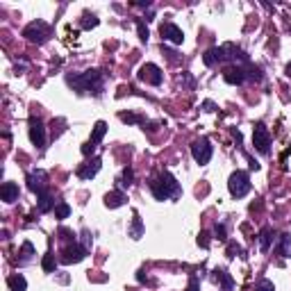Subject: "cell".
I'll use <instances>...</instances> for the list:
<instances>
[{
    "label": "cell",
    "instance_id": "1",
    "mask_svg": "<svg viewBox=\"0 0 291 291\" xmlns=\"http://www.w3.org/2000/svg\"><path fill=\"white\" fill-rule=\"evenodd\" d=\"M202 61H205V66H214V64H223V61H232L234 66H244V64H248V55L234 44H223L218 48H209L202 55Z\"/></svg>",
    "mask_w": 291,
    "mask_h": 291
},
{
    "label": "cell",
    "instance_id": "2",
    "mask_svg": "<svg viewBox=\"0 0 291 291\" xmlns=\"http://www.w3.org/2000/svg\"><path fill=\"white\" fill-rule=\"evenodd\" d=\"M66 82L73 87L77 93H96L100 96L103 93V87H105V75L96 68H89L84 73H77V75H66Z\"/></svg>",
    "mask_w": 291,
    "mask_h": 291
},
{
    "label": "cell",
    "instance_id": "3",
    "mask_svg": "<svg viewBox=\"0 0 291 291\" xmlns=\"http://www.w3.org/2000/svg\"><path fill=\"white\" fill-rule=\"evenodd\" d=\"M150 191L155 196V200H168V198H180L182 187L175 180V175L168 171H162L157 178L150 180Z\"/></svg>",
    "mask_w": 291,
    "mask_h": 291
},
{
    "label": "cell",
    "instance_id": "4",
    "mask_svg": "<svg viewBox=\"0 0 291 291\" xmlns=\"http://www.w3.org/2000/svg\"><path fill=\"white\" fill-rule=\"evenodd\" d=\"M23 37L28 39V41H32V44L41 46L48 41V37H50V25L46 21H32L23 28Z\"/></svg>",
    "mask_w": 291,
    "mask_h": 291
},
{
    "label": "cell",
    "instance_id": "5",
    "mask_svg": "<svg viewBox=\"0 0 291 291\" xmlns=\"http://www.w3.org/2000/svg\"><path fill=\"white\" fill-rule=\"evenodd\" d=\"M228 189L234 198H244L250 191V175L246 171H234L228 180Z\"/></svg>",
    "mask_w": 291,
    "mask_h": 291
},
{
    "label": "cell",
    "instance_id": "6",
    "mask_svg": "<svg viewBox=\"0 0 291 291\" xmlns=\"http://www.w3.org/2000/svg\"><path fill=\"white\" fill-rule=\"evenodd\" d=\"M191 155H194L196 164H209V159H212V155H214V146H212V141H209L207 137H200V139H196L194 143H191Z\"/></svg>",
    "mask_w": 291,
    "mask_h": 291
},
{
    "label": "cell",
    "instance_id": "7",
    "mask_svg": "<svg viewBox=\"0 0 291 291\" xmlns=\"http://www.w3.org/2000/svg\"><path fill=\"white\" fill-rule=\"evenodd\" d=\"M253 146L257 153L261 155H269L271 153V132L269 127L264 125V123H255L253 127Z\"/></svg>",
    "mask_w": 291,
    "mask_h": 291
},
{
    "label": "cell",
    "instance_id": "8",
    "mask_svg": "<svg viewBox=\"0 0 291 291\" xmlns=\"http://www.w3.org/2000/svg\"><path fill=\"white\" fill-rule=\"evenodd\" d=\"M137 77H139L141 82H148V84H153V87H159L162 80H164V73H162V68L157 66V64H143V66L139 68Z\"/></svg>",
    "mask_w": 291,
    "mask_h": 291
},
{
    "label": "cell",
    "instance_id": "9",
    "mask_svg": "<svg viewBox=\"0 0 291 291\" xmlns=\"http://www.w3.org/2000/svg\"><path fill=\"white\" fill-rule=\"evenodd\" d=\"M28 189L34 191L37 196L44 194V191H48V173L41 171V168L30 171V173H28Z\"/></svg>",
    "mask_w": 291,
    "mask_h": 291
},
{
    "label": "cell",
    "instance_id": "10",
    "mask_svg": "<svg viewBox=\"0 0 291 291\" xmlns=\"http://www.w3.org/2000/svg\"><path fill=\"white\" fill-rule=\"evenodd\" d=\"M159 34H162V41H168L173 46H180L184 41V32L180 30L175 23H162L159 25Z\"/></svg>",
    "mask_w": 291,
    "mask_h": 291
},
{
    "label": "cell",
    "instance_id": "11",
    "mask_svg": "<svg viewBox=\"0 0 291 291\" xmlns=\"http://www.w3.org/2000/svg\"><path fill=\"white\" fill-rule=\"evenodd\" d=\"M84 257H87V248L73 241L71 246H66L64 250H61L60 261H61V264H77V261H82Z\"/></svg>",
    "mask_w": 291,
    "mask_h": 291
},
{
    "label": "cell",
    "instance_id": "12",
    "mask_svg": "<svg viewBox=\"0 0 291 291\" xmlns=\"http://www.w3.org/2000/svg\"><path fill=\"white\" fill-rule=\"evenodd\" d=\"M30 141L37 146V148H44L46 146V127L41 123V119L32 116L30 119Z\"/></svg>",
    "mask_w": 291,
    "mask_h": 291
},
{
    "label": "cell",
    "instance_id": "13",
    "mask_svg": "<svg viewBox=\"0 0 291 291\" xmlns=\"http://www.w3.org/2000/svg\"><path fill=\"white\" fill-rule=\"evenodd\" d=\"M223 80H225L228 84H232V87H239V84H244V82H246V73H244V66H234V64L225 66Z\"/></svg>",
    "mask_w": 291,
    "mask_h": 291
},
{
    "label": "cell",
    "instance_id": "14",
    "mask_svg": "<svg viewBox=\"0 0 291 291\" xmlns=\"http://www.w3.org/2000/svg\"><path fill=\"white\" fill-rule=\"evenodd\" d=\"M100 164H103V162H100L98 157L96 159H91V162H87V164H80L77 166V178L80 180H91L98 171H100Z\"/></svg>",
    "mask_w": 291,
    "mask_h": 291
},
{
    "label": "cell",
    "instance_id": "15",
    "mask_svg": "<svg viewBox=\"0 0 291 291\" xmlns=\"http://www.w3.org/2000/svg\"><path fill=\"white\" fill-rule=\"evenodd\" d=\"M125 202H127V196L121 189H114V191H109V194L105 196V207H109V209H119Z\"/></svg>",
    "mask_w": 291,
    "mask_h": 291
},
{
    "label": "cell",
    "instance_id": "16",
    "mask_svg": "<svg viewBox=\"0 0 291 291\" xmlns=\"http://www.w3.org/2000/svg\"><path fill=\"white\" fill-rule=\"evenodd\" d=\"M214 282L221 284V289L223 291H232L234 289V280H232V276L228 273V269H214Z\"/></svg>",
    "mask_w": 291,
    "mask_h": 291
},
{
    "label": "cell",
    "instance_id": "17",
    "mask_svg": "<svg viewBox=\"0 0 291 291\" xmlns=\"http://www.w3.org/2000/svg\"><path fill=\"white\" fill-rule=\"evenodd\" d=\"M0 198L5 202H16L18 200V184H16V182H2V187H0Z\"/></svg>",
    "mask_w": 291,
    "mask_h": 291
},
{
    "label": "cell",
    "instance_id": "18",
    "mask_svg": "<svg viewBox=\"0 0 291 291\" xmlns=\"http://www.w3.org/2000/svg\"><path fill=\"white\" fill-rule=\"evenodd\" d=\"M37 198H39V200H37V209L41 212V214H46V212H50V209L57 207V205H55V198H52L50 191H44V194H39Z\"/></svg>",
    "mask_w": 291,
    "mask_h": 291
},
{
    "label": "cell",
    "instance_id": "19",
    "mask_svg": "<svg viewBox=\"0 0 291 291\" xmlns=\"http://www.w3.org/2000/svg\"><path fill=\"white\" fill-rule=\"evenodd\" d=\"M277 255L284 257V260H289L291 257V234L289 232L280 234V241H277Z\"/></svg>",
    "mask_w": 291,
    "mask_h": 291
},
{
    "label": "cell",
    "instance_id": "20",
    "mask_svg": "<svg viewBox=\"0 0 291 291\" xmlns=\"http://www.w3.org/2000/svg\"><path fill=\"white\" fill-rule=\"evenodd\" d=\"M127 234H130L132 239H141L143 237V221H141V216H139V212L132 214V225H130Z\"/></svg>",
    "mask_w": 291,
    "mask_h": 291
},
{
    "label": "cell",
    "instance_id": "21",
    "mask_svg": "<svg viewBox=\"0 0 291 291\" xmlns=\"http://www.w3.org/2000/svg\"><path fill=\"white\" fill-rule=\"evenodd\" d=\"M7 284L12 291H28V280L21 276V273H14V276L7 277Z\"/></svg>",
    "mask_w": 291,
    "mask_h": 291
},
{
    "label": "cell",
    "instance_id": "22",
    "mask_svg": "<svg viewBox=\"0 0 291 291\" xmlns=\"http://www.w3.org/2000/svg\"><path fill=\"white\" fill-rule=\"evenodd\" d=\"M244 73H246V80H253V82H261V77H264V73H261L260 66H255V64H244Z\"/></svg>",
    "mask_w": 291,
    "mask_h": 291
},
{
    "label": "cell",
    "instance_id": "23",
    "mask_svg": "<svg viewBox=\"0 0 291 291\" xmlns=\"http://www.w3.org/2000/svg\"><path fill=\"white\" fill-rule=\"evenodd\" d=\"M273 237H276V234H273V230H271L269 225H266V228H261V232H260V248L264 250V253L271 248V241H273Z\"/></svg>",
    "mask_w": 291,
    "mask_h": 291
},
{
    "label": "cell",
    "instance_id": "24",
    "mask_svg": "<svg viewBox=\"0 0 291 291\" xmlns=\"http://www.w3.org/2000/svg\"><path fill=\"white\" fill-rule=\"evenodd\" d=\"M105 135H107V123H105V121H98L96 125H93V132H91V139H89V141L100 143Z\"/></svg>",
    "mask_w": 291,
    "mask_h": 291
},
{
    "label": "cell",
    "instance_id": "25",
    "mask_svg": "<svg viewBox=\"0 0 291 291\" xmlns=\"http://www.w3.org/2000/svg\"><path fill=\"white\" fill-rule=\"evenodd\" d=\"M18 255H21V257H18V264H21V266H23V264H28V261L32 260V255H34V246H32L30 241H23L21 253H18Z\"/></svg>",
    "mask_w": 291,
    "mask_h": 291
},
{
    "label": "cell",
    "instance_id": "26",
    "mask_svg": "<svg viewBox=\"0 0 291 291\" xmlns=\"http://www.w3.org/2000/svg\"><path fill=\"white\" fill-rule=\"evenodd\" d=\"M41 269H44L46 273H55V269H57V260H55V255L52 253L44 255V260H41Z\"/></svg>",
    "mask_w": 291,
    "mask_h": 291
},
{
    "label": "cell",
    "instance_id": "27",
    "mask_svg": "<svg viewBox=\"0 0 291 291\" xmlns=\"http://www.w3.org/2000/svg\"><path fill=\"white\" fill-rule=\"evenodd\" d=\"M119 119L123 121V123H127V125H135V123H143V116H139V114H130V112H121Z\"/></svg>",
    "mask_w": 291,
    "mask_h": 291
},
{
    "label": "cell",
    "instance_id": "28",
    "mask_svg": "<svg viewBox=\"0 0 291 291\" xmlns=\"http://www.w3.org/2000/svg\"><path fill=\"white\" fill-rule=\"evenodd\" d=\"M135 184V171L127 166V168H123V175H121V187H132Z\"/></svg>",
    "mask_w": 291,
    "mask_h": 291
},
{
    "label": "cell",
    "instance_id": "29",
    "mask_svg": "<svg viewBox=\"0 0 291 291\" xmlns=\"http://www.w3.org/2000/svg\"><path fill=\"white\" fill-rule=\"evenodd\" d=\"M228 257L234 260V257H244V248L237 244V241H228Z\"/></svg>",
    "mask_w": 291,
    "mask_h": 291
},
{
    "label": "cell",
    "instance_id": "30",
    "mask_svg": "<svg viewBox=\"0 0 291 291\" xmlns=\"http://www.w3.org/2000/svg\"><path fill=\"white\" fill-rule=\"evenodd\" d=\"M68 214H71V205L68 202H57V207H55V218H68Z\"/></svg>",
    "mask_w": 291,
    "mask_h": 291
},
{
    "label": "cell",
    "instance_id": "31",
    "mask_svg": "<svg viewBox=\"0 0 291 291\" xmlns=\"http://www.w3.org/2000/svg\"><path fill=\"white\" fill-rule=\"evenodd\" d=\"M80 25H82V30H91V28H96V25H98V18L93 14H84Z\"/></svg>",
    "mask_w": 291,
    "mask_h": 291
},
{
    "label": "cell",
    "instance_id": "32",
    "mask_svg": "<svg viewBox=\"0 0 291 291\" xmlns=\"http://www.w3.org/2000/svg\"><path fill=\"white\" fill-rule=\"evenodd\" d=\"M255 291H276V284L271 282V280H260V282L255 284Z\"/></svg>",
    "mask_w": 291,
    "mask_h": 291
},
{
    "label": "cell",
    "instance_id": "33",
    "mask_svg": "<svg viewBox=\"0 0 291 291\" xmlns=\"http://www.w3.org/2000/svg\"><path fill=\"white\" fill-rule=\"evenodd\" d=\"M137 30H139V39H141L143 44H146V41H148V28H146V23L141 21V18H139V21H137Z\"/></svg>",
    "mask_w": 291,
    "mask_h": 291
},
{
    "label": "cell",
    "instance_id": "34",
    "mask_svg": "<svg viewBox=\"0 0 291 291\" xmlns=\"http://www.w3.org/2000/svg\"><path fill=\"white\" fill-rule=\"evenodd\" d=\"M214 234H216V239H218V241H225V239H228L225 225H223V223H216V228H214Z\"/></svg>",
    "mask_w": 291,
    "mask_h": 291
},
{
    "label": "cell",
    "instance_id": "35",
    "mask_svg": "<svg viewBox=\"0 0 291 291\" xmlns=\"http://www.w3.org/2000/svg\"><path fill=\"white\" fill-rule=\"evenodd\" d=\"M198 246H200V248H209V232L202 230L200 234H198Z\"/></svg>",
    "mask_w": 291,
    "mask_h": 291
},
{
    "label": "cell",
    "instance_id": "36",
    "mask_svg": "<svg viewBox=\"0 0 291 291\" xmlns=\"http://www.w3.org/2000/svg\"><path fill=\"white\" fill-rule=\"evenodd\" d=\"M93 153H96V143H93V141H87V143L82 146V155L89 157V155H93Z\"/></svg>",
    "mask_w": 291,
    "mask_h": 291
},
{
    "label": "cell",
    "instance_id": "37",
    "mask_svg": "<svg viewBox=\"0 0 291 291\" xmlns=\"http://www.w3.org/2000/svg\"><path fill=\"white\" fill-rule=\"evenodd\" d=\"M187 291H200V280L196 276H191V280H189V287H187Z\"/></svg>",
    "mask_w": 291,
    "mask_h": 291
},
{
    "label": "cell",
    "instance_id": "38",
    "mask_svg": "<svg viewBox=\"0 0 291 291\" xmlns=\"http://www.w3.org/2000/svg\"><path fill=\"white\" fill-rule=\"evenodd\" d=\"M162 52H164V55H166V57H168V60H171V61H178V57H175V55H178V52L168 50V48H166L164 44H162Z\"/></svg>",
    "mask_w": 291,
    "mask_h": 291
},
{
    "label": "cell",
    "instance_id": "39",
    "mask_svg": "<svg viewBox=\"0 0 291 291\" xmlns=\"http://www.w3.org/2000/svg\"><path fill=\"white\" fill-rule=\"evenodd\" d=\"M180 82L182 84H187V87H194V77L189 73H182V77H180Z\"/></svg>",
    "mask_w": 291,
    "mask_h": 291
},
{
    "label": "cell",
    "instance_id": "40",
    "mask_svg": "<svg viewBox=\"0 0 291 291\" xmlns=\"http://www.w3.org/2000/svg\"><path fill=\"white\" fill-rule=\"evenodd\" d=\"M214 109H216V105L212 103V100H205V103H202V112H214Z\"/></svg>",
    "mask_w": 291,
    "mask_h": 291
},
{
    "label": "cell",
    "instance_id": "41",
    "mask_svg": "<svg viewBox=\"0 0 291 291\" xmlns=\"http://www.w3.org/2000/svg\"><path fill=\"white\" fill-rule=\"evenodd\" d=\"M287 75L291 77V64H287Z\"/></svg>",
    "mask_w": 291,
    "mask_h": 291
}]
</instances>
